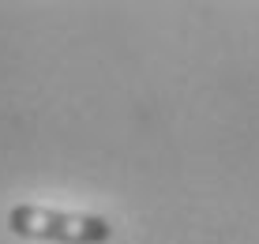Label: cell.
<instances>
[{"instance_id": "cell-1", "label": "cell", "mask_w": 259, "mask_h": 244, "mask_svg": "<svg viewBox=\"0 0 259 244\" xmlns=\"http://www.w3.org/2000/svg\"><path fill=\"white\" fill-rule=\"evenodd\" d=\"M8 229L26 240H49V244H109L113 225L102 214H75V211H53V207L19 203L8 211Z\"/></svg>"}]
</instances>
